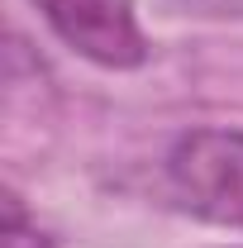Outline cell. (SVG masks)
<instances>
[{"label":"cell","instance_id":"obj_3","mask_svg":"<svg viewBox=\"0 0 243 248\" xmlns=\"http://www.w3.org/2000/svg\"><path fill=\"white\" fill-rule=\"evenodd\" d=\"M0 239H5V248H58V239L43 234L38 219H29L24 201H19L15 191H5V224H0Z\"/></svg>","mask_w":243,"mask_h":248},{"label":"cell","instance_id":"obj_1","mask_svg":"<svg viewBox=\"0 0 243 248\" xmlns=\"http://www.w3.org/2000/svg\"><path fill=\"white\" fill-rule=\"evenodd\" d=\"M167 186L191 215L243 229V129H191L167 153Z\"/></svg>","mask_w":243,"mask_h":248},{"label":"cell","instance_id":"obj_2","mask_svg":"<svg viewBox=\"0 0 243 248\" xmlns=\"http://www.w3.org/2000/svg\"><path fill=\"white\" fill-rule=\"evenodd\" d=\"M29 5L72 53H81L95 67L129 72L148 62V33L138 24L134 0H29Z\"/></svg>","mask_w":243,"mask_h":248}]
</instances>
